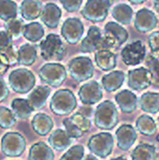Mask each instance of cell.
Here are the masks:
<instances>
[{
    "label": "cell",
    "mask_w": 159,
    "mask_h": 160,
    "mask_svg": "<svg viewBox=\"0 0 159 160\" xmlns=\"http://www.w3.org/2000/svg\"><path fill=\"white\" fill-rule=\"evenodd\" d=\"M118 121V111L112 101L105 100L97 107L94 113V123L97 128L106 131L112 130L117 126Z\"/></svg>",
    "instance_id": "6da1fadb"
},
{
    "label": "cell",
    "mask_w": 159,
    "mask_h": 160,
    "mask_svg": "<svg viewBox=\"0 0 159 160\" xmlns=\"http://www.w3.org/2000/svg\"><path fill=\"white\" fill-rule=\"evenodd\" d=\"M78 102L75 95L69 89L57 90L51 98L50 109L58 116H67L77 108Z\"/></svg>",
    "instance_id": "7a4b0ae2"
},
{
    "label": "cell",
    "mask_w": 159,
    "mask_h": 160,
    "mask_svg": "<svg viewBox=\"0 0 159 160\" xmlns=\"http://www.w3.org/2000/svg\"><path fill=\"white\" fill-rule=\"evenodd\" d=\"M41 57L46 61H61L67 52L66 45L58 35L49 34L39 44Z\"/></svg>",
    "instance_id": "3957f363"
},
{
    "label": "cell",
    "mask_w": 159,
    "mask_h": 160,
    "mask_svg": "<svg viewBox=\"0 0 159 160\" xmlns=\"http://www.w3.org/2000/svg\"><path fill=\"white\" fill-rule=\"evenodd\" d=\"M8 84L10 88L17 94H27L36 84V77L34 73L27 68H18L8 76Z\"/></svg>",
    "instance_id": "277c9868"
},
{
    "label": "cell",
    "mask_w": 159,
    "mask_h": 160,
    "mask_svg": "<svg viewBox=\"0 0 159 160\" xmlns=\"http://www.w3.org/2000/svg\"><path fill=\"white\" fill-rule=\"evenodd\" d=\"M87 146L93 155L100 158H106L113 151L114 138L109 132H100L89 139Z\"/></svg>",
    "instance_id": "5b68a950"
},
{
    "label": "cell",
    "mask_w": 159,
    "mask_h": 160,
    "mask_svg": "<svg viewBox=\"0 0 159 160\" xmlns=\"http://www.w3.org/2000/svg\"><path fill=\"white\" fill-rule=\"evenodd\" d=\"M40 80L52 87H59L67 77L66 68L58 63H48L42 66L38 71Z\"/></svg>",
    "instance_id": "8992f818"
},
{
    "label": "cell",
    "mask_w": 159,
    "mask_h": 160,
    "mask_svg": "<svg viewBox=\"0 0 159 160\" xmlns=\"http://www.w3.org/2000/svg\"><path fill=\"white\" fill-rule=\"evenodd\" d=\"M68 71L72 79L78 82H82L91 79L94 76L95 68L89 57L78 56L69 61Z\"/></svg>",
    "instance_id": "52a82bcc"
},
{
    "label": "cell",
    "mask_w": 159,
    "mask_h": 160,
    "mask_svg": "<svg viewBox=\"0 0 159 160\" xmlns=\"http://www.w3.org/2000/svg\"><path fill=\"white\" fill-rule=\"evenodd\" d=\"M26 148L24 137L18 132H7L1 139V151L7 158H18Z\"/></svg>",
    "instance_id": "ba28073f"
},
{
    "label": "cell",
    "mask_w": 159,
    "mask_h": 160,
    "mask_svg": "<svg viewBox=\"0 0 159 160\" xmlns=\"http://www.w3.org/2000/svg\"><path fill=\"white\" fill-rule=\"evenodd\" d=\"M104 49L116 50L128 39L127 31L118 22H109L105 25Z\"/></svg>",
    "instance_id": "9c48e42d"
},
{
    "label": "cell",
    "mask_w": 159,
    "mask_h": 160,
    "mask_svg": "<svg viewBox=\"0 0 159 160\" xmlns=\"http://www.w3.org/2000/svg\"><path fill=\"white\" fill-rule=\"evenodd\" d=\"M111 6L109 0H87L81 14L92 22H100L107 18Z\"/></svg>",
    "instance_id": "30bf717a"
},
{
    "label": "cell",
    "mask_w": 159,
    "mask_h": 160,
    "mask_svg": "<svg viewBox=\"0 0 159 160\" xmlns=\"http://www.w3.org/2000/svg\"><path fill=\"white\" fill-rule=\"evenodd\" d=\"M83 33V23L78 18H68L62 24L61 35L64 39L70 45L77 44L82 39Z\"/></svg>",
    "instance_id": "8fae6325"
},
{
    "label": "cell",
    "mask_w": 159,
    "mask_h": 160,
    "mask_svg": "<svg viewBox=\"0 0 159 160\" xmlns=\"http://www.w3.org/2000/svg\"><path fill=\"white\" fill-rule=\"evenodd\" d=\"M146 55V48L142 41L137 40L127 45L121 52L122 61L127 66H137L143 62Z\"/></svg>",
    "instance_id": "7c38bea8"
},
{
    "label": "cell",
    "mask_w": 159,
    "mask_h": 160,
    "mask_svg": "<svg viewBox=\"0 0 159 160\" xmlns=\"http://www.w3.org/2000/svg\"><path fill=\"white\" fill-rule=\"evenodd\" d=\"M104 49V37L99 27L93 25L89 27L87 36L82 40L80 51L85 53H91Z\"/></svg>",
    "instance_id": "4fadbf2b"
},
{
    "label": "cell",
    "mask_w": 159,
    "mask_h": 160,
    "mask_svg": "<svg viewBox=\"0 0 159 160\" xmlns=\"http://www.w3.org/2000/svg\"><path fill=\"white\" fill-rule=\"evenodd\" d=\"M152 84V75L148 68H138L131 69L127 74V85L135 91H142Z\"/></svg>",
    "instance_id": "5bb4252c"
},
{
    "label": "cell",
    "mask_w": 159,
    "mask_h": 160,
    "mask_svg": "<svg viewBox=\"0 0 159 160\" xmlns=\"http://www.w3.org/2000/svg\"><path fill=\"white\" fill-rule=\"evenodd\" d=\"M78 95L82 104L92 106L102 99L103 91L101 85L97 82L90 81L80 88Z\"/></svg>",
    "instance_id": "9a60e30c"
},
{
    "label": "cell",
    "mask_w": 159,
    "mask_h": 160,
    "mask_svg": "<svg viewBox=\"0 0 159 160\" xmlns=\"http://www.w3.org/2000/svg\"><path fill=\"white\" fill-rule=\"evenodd\" d=\"M158 23L157 15L148 8H142L136 13L134 26L141 33H148L153 31Z\"/></svg>",
    "instance_id": "2e32d148"
},
{
    "label": "cell",
    "mask_w": 159,
    "mask_h": 160,
    "mask_svg": "<svg viewBox=\"0 0 159 160\" xmlns=\"http://www.w3.org/2000/svg\"><path fill=\"white\" fill-rule=\"evenodd\" d=\"M115 138L118 148L122 151H128L136 142L138 133L133 126L124 124L116 130Z\"/></svg>",
    "instance_id": "e0dca14e"
},
{
    "label": "cell",
    "mask_w": 159,
    "mask_h": 160,
    "mask_svg": "<svg viewBox=\"0 0 159 160\" xmlns=\"http://www.w3.org/2000/svg\"><path fill=\"white\" fill-rule=\"evenodd\" d=\"M62 18L61 8L54 3L46 4L41 11L40 20L49 28H56Z\"/></svg>",
    "instance_id": "ac0fdd59"
},
{
    "label": "cell",
    "mask_w": 159,
    "mask_h": 160,
    "mask_svg": "<svg viewBox=\"0 0 159 160\" xmlns=\"http://www.w3.org/2000/svg\"><path fill=\"white\" fill-rule=\"evenodd\" d=\"M115 101L121 111L125 113H132L138 107V98L129 90H123L116 94Z\"/></svg>",
    "instance_id": "d6986e66"
},
{
    "label": "cell",
    "mask_w": 159,
    "mask_h": 160,
    "mask_svg": "<svg viewBox=\"0 0 159 160\" xmlns=\"http://www.w3.org/2000/svg\"><path fill=\"white\" fill-rule=\"evenodd\" d=\"M31 126L35 133L43 137L48 135L52 130L54 124L52 119L48 114L38 112L33 117L31 121Z\"/></svg>",
    "instance_id": "ffe728a7"
},
{
    "label": "cell",
    "mask_w": 159,
    "mask_h": 160,
    "mask_svg": "<svg viewBox=\"0 0 159 160\" xmlns=\"http://www.w3.org/2000/svg\"><path fill=\"white\" fill-rule=\"evenodd\" d=\"M51 94V88L46 85H39L36 87L28 96V101L35 111L41 110L45 107L48 98Z\"/></svg>",
    "instance_id": "44dd1931"
},
{
    "label": "cell",
    "mask_w": 159,
    "mask_h": 160,
    "mask_svg": "<svg viewBox=\"0 0 159 160\" xmlns=\"http://www.w3.org/2000/svg\"><path fill=\"white\" fill-rule=\"evenodd\" d=\"M48 142L52 148L58 152H62L72 144V138L66 130L58 128L51 133Z\"/></svg>",
    "instance_id": "7402d4cb"
},
{
    "label": "cell",
    "mask_w": 159,
    "mask_h": 160,
    "mask_svg": "<svg viewBox=\"0 0 159 160\" xmlns=\"http://www.w3.org/2000/svg\"><path fill=\"white\" fill-rule=\"evenodd\" d=\"M125 79H126V75L123 71L113 70L102 77L101 79L102 87L109 93L114 92L123 86Z\"/></svg>",
    "instance_id": "603a6c76"
},
{
    "label": "cell",
    "mask_w": 159,
    "mask_h": 160,
    "mask_svg": "<svg viewBox=\"0 0 159 160\" xmlns=\"http://www.w3.org/2000/svg\"><path fill=\"white\" fill-rule=\"evenodd\" d=\"M40 0H23L20 7V13L26 21H34L40 17L42 11Z\"/></svg>",
    "instance_id": "cb8c5ba5"
},
{
    "label": "cell",
    "mask_w": 159,
    "mask_h": 160,
    "mask_svg": "<svg viewBox=\"0 0 159 160\" xmlns=\"http://www.w3.org/2000/svg\"><path fill=\"white\" fill-rule=\"evenodd\" d=\"M97 66L103 71H111L116 67V56L111 50H98L95 53Z\"/></svg>",
    "instance_id": "d4e9b609"
},
{
    "label": "cell",
    "mask_w": 159,
    "mask_h": 160,
    "mask_svg": "<svg viewBox=\"0 0 159 160\" xmlns=\"http://www.w3.org/2000/svg\"><path fill=\"white\" fill-rule=\"evenodd\" d=\"M28 160H54V154L51 146L38 142L30 147Z\"/></svg>",
    "instance_id": "484cf974"
},
{
    "label": "cell",
    "mask_w": 159,
    "mask_h": 160,
    "mask_svg": "<svg viewBox=\"0 0 159 160\" xmlns=\"http://www.w3.org/2000/svg\"><path fill=\"white\" fill-rule=\"evenodd\" d=\"M141 109L147 113L157 114L159 112V93L146 92L140 98Z\"/></svg>",
    "instance_id": "4316f807"
},
{
    "label": "cell",
    "mask_w": 159,
    "mask_h": 160,
    "mask_svg": "<svg viewBox=\"0 0 159 160\" xmlns=\"http://www.w3.org/2000/svg\"><path fill=\"white\" fill-rule=\"evenodd\" d=\"M132 160H157V151L155 145L141 143L131 153Z\"/></svg>",
    "instance_id": "83f0119b"
},
{
    "label": "cell",
    "mask_w": 159,
    "mask_h": 160,
    "mask_svg": "<svg viewBox=\"0 0 159 160\" xmlns=\"http://www.w3.org/2000/svg\"><path fill=\"white\" fill-rule=\"evenodd\" d=\"M11 109L15 115L22 120L28 119L32 112L35 111L31 104L29 103L28 99L24 98H15L11 102Z\"/></svg>",
    "instance_id": "f1b7e54d"
},
{
    "label": "cell",
    "mask_w": 159,
    "mask_h": 160,
    "mask_svg": "<svg viewBox=\"0 0 159 160\" xmlns=\"http://www.w3.org/2000/svg\"><path fill=\"white\" fill-rule=\"evenodd\" d=\"M37 56V51L36 46L32 44H23L19 49V64L22 66H32Z\"/></svg>",
    "instance_id": "f546056e"
},
{
    "label": "cell",
    "mask_w": 159,
    "mask_h": 160,
    "mask_svg": "<svg viewBox=\"0 0 159 160\" xmlns=\"http://www.w3.org/2000/svg\"><path fill=\"white\" fill-rule=\"evenodd\" d=\"M136 128L137 130L144 136H152L157 130V126L155 120L147 114H142L137 119Z\"/></svg>",
    "instance_id": "4dcf8cb0"
},
{
    "label": "cell",
    "mask_w": 159,
    "mask_h": 160,
    "mask_svg": "<svg viewBox=\"0 0 159 160\" xmlns=\"http://www.w3.org/2000/svg\"><path fill=\"white\" fill-rule=\"evenodd\" d=\"M112 14L119 23L129 24L133 17V9L127 4H118L113 8Z\"/></svg>",
    "instance_id": "1f68e13d"
},
{
    "label": "cell",
    "mask_w": 159,
    "mask_h": 160,
    "mask_svg": "<svg viewBox=\"0 0 159 160\" xmlns=\"http://www.w3.org/2000/svg\"><path fill=\"white\" fill-rule=\"evenodd\" d=\"M22 36L31 42H37L44 37V28L37 22L27 23L24 25Z\"/></svg>",
    "instance_id": "d6a6232c"
},
{
    "label": "cell",
    "mask_w": 159,
    "mask_h": 160,
    "mask_svg": "<svg viewBox=\"0 0 159 160\" xmlns=\"http://www.w3.org/2000/svg\"><path fill=\"white\" fill-rule=\"evenodd\" d=\"M18 15V6L12 0H0V19L9 22L16 19Z\"/></svg>",
    "instance_id": "836d02e7"
},
{
    "label": "cell",
    "mask_w": 159,
    "mask_h": 160,
    "mask_svg": "<svg viewBox=\"0 0 159 160\" xmlns=\"http://www.w3.org/2000/svg\"><path fill=\"white\" fill-rule=\"evenodd\" d=\"M146 65L152 75V84L159 88V52H152L148 56Z\"/></svg>",
    "instance_id": "e575fe53"
},
{
    "label": "cell",
    "mask_w": 159,
    "mask_h": 160,
    "mask_svg": "<svg viewBox=\"0 0 159 160\" xmlns=\"http://www.w3.org/2000/svg\"><path fill=\"white\" fill-rule=\"evenodd\" d=\"M16 124V115L7 107H0V128L9 129Z\"/></svg>",
    "instance_id": "d590c367"
},
{
    "label": "cell",
    "mask_w": 159,
    "mask_h": 160,
    "mask_svg": "<svg viewBox=\"0 0 159 160\" xmlns=\"http://www.w3.org/2000/svg\"><path fill=\"white\" fill-rule=\"evenodd\" d=\"M24 24L22 20L14 19L9 22H7L6 24V31L11 39H17L23 34Z\"/></svg>",
    "instance_id": "8d00e7d4"
},
{
    "label": "cell",
    "mask_w": 159,
    "mask_h": 160,
    "mask_svg": "<svg viewBox=\"0 0 159 160\" xmlns=\"http://www.w3.org/2000/svg\"><path fill=\"white\" fill-rule=\"evenodd\" d=\"M84 147L81 144L71 146L59 160H82L84 158Z\"/></svg>",
    "instance_id": "74e56055"
},
{
    "label": "cell",
    "mask_w": 159,
    "mask_h": 160,
    "mask_svg": "<svg viewBox=\"0 0 159 160\" xmlns=\"http://www.w3.org/2000/svg\"><path fill=\"white\" fill-rule=\"evenodd\" d=\"M71 121L85 134L88 133L91 129V121L88 117L82 115L80 112H76L70 117Z\"/></svg>",
    "instance_id": "f35d334b"
},
{
    "label": "cell",
    "mask_w": 159,
    "mask_h": 160,
    "mask_svg": "<svg viewBox=\"0 0 159 160\" xmlns=\"http://www.w3.org/2000/svg\"><path fill=\"white\" fill-rule=\"evenodd\" d=\"M63 125L65 127V130L72 139H79L83 136V132L71 121L70 118H65L63 120Z\"/></svg>",
    "instance_id": "ab89813d"
},
{
    "label": "cell",
    "mask_w": 159,
    "mask_h": 160,
    "mask_svg": "<svg viewBox=\"0 0 159 160\" xmlns=\"http://www.w3.org/2000/svg\"><path fill=\"white\" fill-rule=\"evenodd\" d=\"M1 52H4L6 54V56L7 57L8 61H9V64H10V67H13V66H16L17 64H19V50H17V48L11 44L9 47H7L5 51Z\"/></svg>",
    "instance_id": "60d3db41"
},
{
    "label": "cell",
    "mask_w": 159,
    "mask_h": 160,
    "mask_svg": "<svg viewBox=\"0 0 159 160\" xmlns=\"http://www.w3.org/2000/svg\"><path fill=\"white\" fill-rule=\"evenodd\" d=\"M83 0H60L63 8L67 12H76L80 9Z\"/></svg>",
    "instance_id": "b9f144b4"
},
{
    "label": "cell",
    "mask_w": 159,
    "mask_h": 160,
    "mask_svg": "<svg viewBox=\"0 0 159 160\" xmlns=\"http://www.w3.org/2000/svg\"><path fill=\"white\" fill-rule=\"evenodd\" d=\"M11 44H12V39L8 36L7 31L0 29V52L5 51Z\"/></svg>",
    "instance_id": "7bdbcfd3"
},
{
    "label": "cell",
    "mask_w": 159,
    "mask_h": 160,
    "mask_svg": "<svg viewBox=\"0 0 159 160\" xmlns=\"http://www.w3.org/2000/svg\"><path fill=\"white\" fill-rule=\"evenodd\" d=\"M148 42H149V47L152 52H159V31L153 32L150 35Z\"/></svg>",
    "instance_id": "ee69618b"
},
{
    "label": "cell",
    "mask_w": 159,
    "mask_h": 160,
    "mask_svg": "<svg viewBox=\"0 0 159 160\" xmlns=\"http://www.w3.org/2000/svg\"><path fill=\"white\" fill-rule=\"evenodd\" d=\"M8 95H9L8 87H7L5 80L3 79V77L0 76V103L5 101L7 98Z\"/></svg>",
    "instance_id": "f6af8a7d"
},
{
    "label": "cell",
    "mask_w": 159,
    "mask_h": 160,
    "mask_svg": "<svg viewBox=\"0 0 159 160\" xmlns=\"http://www.w3.org/2000/svg\"><path fill=\"white\" fill-rule=\"evenodd\" d=\"M10 64L4 52H0V76L4 75L9 68Z\"/></svg>",
    "instance_id": "bcb514c9"
},
{
    "label": "cell",
    "mask_w": 159,
    "mask_h": 160,
    "mask_svg": "<svg viewBox=\"0 0 159 160\" xmlns=\"http://www.w3.org/2000/svg\"><path fill=\"white\" fill-rule=\"evenodd\" d=\"M78 112H80V113H82V115H84V116L90 118V117L93 115V113H94V110H93V108L91 107V105H85V106L81 107L80 110L78 111Z\"/></svg>",
    "instance_id": "7dc6e473"
},
{
    "label": "cell",
    "mask_w": 159,
    "mask_h": 160,
    "mask_svg": "<svg viewBox=\"0 0 159 160\" xmlns=\"http://www.w3.org/2000/svg\"><path fill=\"white\" fill-rule=\"evenodd\" d=\"M83 160H98V158H97V156L91 154V155H86V156L84 157Z\"/></svg>",
    "instance_id": "c3c4849f"
},
{
    "label": "cell",
    "mask_w": 159,
    "mask_h": 160,
    "mask_svg": "<svg viewBox=\"0 0 159 160\" xmlns=\"http://www.w3.org/2000/svg\"><path fill=\"white\" fill-rule=\"evenodd\" d=\"M130 3L134 4V5H139V4H142L143 2L147 1V0H128Z\"/></svg>",
    "instance_id": "681fc988"
},
{
    "label": "cell",
    "mask_w": 159,
    "mask_h": 160,
    "mask_svg": "<svg viewBox=\"0 0 159 160\" xmlns=\"http://www.w3.org/2000/svg\"><path fill=\"white\" fill-rule=\"evenodd\" d=\"M154 6H155V9H156V11H157V12L159 14V0H155Z\"/></svg>",
    "instance_id": "f907efd6"
},
{
    "label": "cell",
    "mask_w": 159,
    "mask_h": 160,
    "mask_svg": "<svg viewBox=\"0 0 159 160\" xmlns=\"http://www.w3.org/2000/svg\"><path fill=\"white\" fill-rule=\"evenodd\" d=\"M110 160H127L126 158H124V157H118V158H112V159Z\"/></svg>",
    "instance_id": "816d5d0a"
},
{
    "label": "cell",
    "mask_w": 159,
    "mask_h": 160,
    "mask_svg": "<svg viewBox=\"0 0 159 160\" xmlns=\"http://www.w3.org/2000/svg\"><path fill=\"white\" fill-rule=\"evenodd\" d=\"M109 1H110V2H111V4L112 5L113 3H115V2H117L118 0H109Z\"/></svg>",
    "instance_id": "f5cc1de1"
},
{
    "label": "cell",
    "mask_w": 159,
    "mask_h": 160,
    "mask_svg": "<svg viewBox=\"0 0 159 160\" xmlns=\"http://www.w3.org/2000/svg\"><path fill=\"white\" fill-rule=\"evenodd\" d=\"M157 142H159V135L157 136Z\"/></svg>",
    "instance_id": "db71d44e"
},
{
    "label": "cell",
    "mask_w": 159,
    "mask_h": 160,
    "mask_svg": "<svg viewBox=\"0 0 159 160\" xmlns=\"http://www.w3.org/2000/svg\"><path fill=\"white\" fill-rule=\"evenodd\" d=\"M157 123H158V126H159V116H158V118H157Z\"/></svg>",
    "instance_id": "11a10c76"
}]
</instances>
